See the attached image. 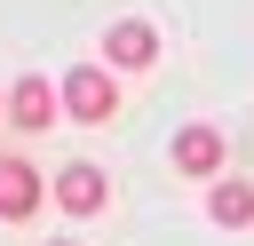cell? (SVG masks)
<instances>
[{
    "instance_id": "6da1fadb",
    "label": "cell",
    "mask_w": 254,
    "mask_h": 246,
    "mask_svg": "<svg viewBox=\"0 0 254 246\" xmlns=\"http://www.w3.org/2000/svg\"><path fill=\"white\" fill-rule=\"evenodd\" d=\"M119 111V87H111V71L103 63H79V71H64V119H79V127H103Z\"/></svg>"
},
{
    "instance_id": "7a4b0ae2",
    "label": "cell",
    "mask_w": 254,
    "mask_h": 246,
    "mask_svg": "<svg viewBox=\"0 0 254 246\" xmlns=\"http://www.w3.org/2000/svg\"><path fill=\"white\" fill-rule=\"evenodd\" d=\"M103 63H111V71H151V63H159V24L119 16V24L103 32Z\"/></svg>"
},
{
    "instance_id": "3957f363",
    "label": "cell",
    "mask_w": 254,
    "mask_h": 246,
    "mask_svg": "<svg viewBox=\"0 0 254 246\" xmlns=\"http://www.w3.org/2000/svg\"><path fill=\"white\" fill-rule=\"evenodd\" d=\"M56 111H64V87H48L40 71L8 87V127H24V135H40V127H56Z\"/></svg>"
},
{
    "instance_id": "277c9868",
    "label": "cell",
    "mask_w": 254,
    "mask_h": 246,
    "mask_svg": "<svg viewBox=\"0 0 254 246\" xmlns=\"http://www.w3.org/2000/svg\"><path fill=\"white\" fill-rule=\"evenodd\" d=\"M40 198H48V175H32L24 159H8V151H0V222H32V214H40Z\"/></svg>"
},
{
    "instance_id": "5b68a950",
    "label": "cell",
    "mask_w": 254,
    "mask_h": 246,
    "mask_svg": "<svg viewBox=\"0 0 254 246\" xmlns=\"http://www.w3.org/2000/svg\"><path fill=\"white\" fill-rule=\"evenodd\" d=\"M175 167H183L190 183H214V175H222V127H183V135H175Z\"/></svg>"
},
{
    "instance_id": "8992f818",
    "label": "cell",
    "mask_w": 254,
    "mask_h": 246,
    "mask_svg": "<svg viewBox=\"0 0 254 246\" xmlns=\"http://www.w3.org/2000/svg\"><path fill=\"white\" fill-rule=\"evenodd\" d=\"M48 190H56V206H71V214H103V198H111V190H103V175H95L87 159H71Z\"/></svg>"
},
{
    "instance_id": "52a82bcc",
    "label": "cell",
    "mask_w": 254,
    "mask_h": 246,
    "mask_svg": "<svg viewBox=\"0 0 254 246\" xmlns=\"http://www.w3.org/2000/svg\"><path fill=\"white\" fill-rule=\"evenodd\" d=\"M206 214H214V230H254V183H214Z\"/></svg>"
},
{
    "instance_id": "ba28073f",
    "label": "cell",
    "mask_w": 254,
    "mask_h": 246,
    "mask_svg": "<svg viewBox=\"0 0 254 246\" xmlns=\"http://www.w3.org/2000/svg\"><path fill=\"white\" fill-rule=\"evenodd\" d=\"M0 119H8V87H0Z\"/></svg>"
},
{
    "instance_id": "9c48e42d",
    "label": "cell",
    "mask_w": 254,
    "mask_h": 246,
    "mask_svg": "<svg viewBox=\"0 0 254 246\" xmlns=\"http://www.w3.org/2000/svg\"><path fill=\"white\" fill-rule=\"evenodd\" d=\"M56 246H79V238H56Z\"/></svg>"
}]
</instances>
